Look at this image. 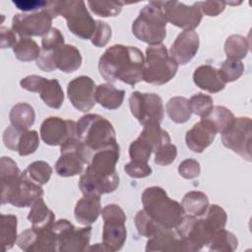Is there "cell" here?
<instances>
[{"mask_svg":"<svg viewBox=\"0 0 252 252\" xmlns=\"http://www.w3.org/2000/svg\"><path fill=\"white\" fill-rule=\"evenodd\" d=\"M120 148L116 143L95 152L79 180L84 195H103L114 192L119 185L116 163L119 160Z\"/></svg>","mask_w":252,"mask_h":252,"instance_id":"6da1fadb","label":"cell"},{"mask_svg":"<svg viewBox=\"0 0 252 252\" xmlns=\"http://www.w3.org/2000/svg\"><path fill=\"white\" fill-rule=\"evenodd\" d=\"M145 56L135 46L114 44L100 56L98 71L107 82L121 81L134 86L143 80Z\"/></svg>","mask_w":252,"mask_h":252,"instance_id":"7a4b0ae2","label":"cell"},{"mask_svg":"<svg viewBox=\"0 0 252 252\" xmlns=\"http://www.w3.org/2000/svg\"><path fill=\"white\" fill-rule=\"evenodd\" d=\"M1 204H11L14 207H31L32 203L43 196L41 185L28 179L20 171L18 164L9 157L0 159Z\"/></svg>","mask_w":252,"mask_h":252,"instance_id":"3957f363","label":"cell"},{"mask_svg":"<svg viewBox=\"0 0 252 252\" xmlns=\"http://www.w3.org/2000/svg\"><path fill=\"white\" fill-rule=\"evenodd\" d=\"M141 201L143 210L162 227L176 228L185 216L181 204L169 198L161 187L146 188L142 193Z\"/></svg>","mask_w":252,"mask_h":252,"instance_id":"277c9868","label":"cell"},{"mask_svg":"<svg viewBox=\"0 0 252 252\" xmlns=\"http://www.w3.org/2000/svg\"><path fill=\"white\" fill-rule=\"evenodd\" d=\"M77 138L94 155L95 152L116 144L112 124L98 114H86L76 122Z\"/></svg>","mask_w":252,"mask_h":252,"instance_id":"5b68a950","label":"cell"},{"mask_svg":"<svg viewBox=\"0 0 252 252\" xmlns=\"http://www.w3.org/2000/svg\"><path fill=\"white\" fill-rule=\"evenodd\" d=\"M167 21L163 12L154 1L142 8L139 16L132 24L133 34L141 41L150 45H158L166 36Z\"/></svg>","mask_w":252,"mask_h":252,"instance_id":"8992f818","label":"cell"},{"mask_svg":"<svg viewBox=\"0 0 252 252\" xmlns=\"http://www.w3.org/2000/svg\"><path fill=\"white\" fill-rule=\"evenodd\" d=\"M178 63L169 54L165 45H149L146 49L143 81L148 84L161 86L168 83L176 75Z\"/></svg>","mask_w":252,"mask_h":252,"instance_id":"52a82bcc","label":"cell"},{"mask_svg":"<svg viewBox=\"0 0 252 252\" xmlns=\"http://www.w3.org/2000/svg\"><path fill=\"white\" fill-rule=\"evenodd\" d=\"M60 158L55 163V170L62 177L81 174L84 170V165L89 164L93 157V154L77 136L60 146Z\"/></svg>","mask_w":252,"mask_h":252,"instance_id":"ba28073f","label":"cell"},{"mask_svg":"<svg viewBox=\"0 0 252 252\" xmlns=\"http://www.w3.org/2000/svg\"><path fill=\"white\" fill-rule=\"evenodd\" d=\"M101 216L103 219L102 244L110 252L121 250L127 238L124 211L116 204H109L101 210Z\"/></svg>","mask_w":252,"mask_h":252,"instance_id":"9c48e42d","label":"cell"},{"mask_svg":"<svg viewBox=\"0 0 252 252\" xmlns=\"http://www.w3.org/2000/svg\"><path fill=\"white\" fill-rule=\"evenodd\" d=\"M79 49L71 44H63L54 50H42L36 59V66L44 72L59 69L64 73H73L82 65Z\"/></svg>","mask_w":252,"mask_h":252,"instance_id":"30bf717a","label":"cell"},{"mask_svg":"<svg viewBox=\"0 0 252 252\" xmlns=\"http://www.w3.org/2000/svg\"><path fill=\"white\" fill-rule=\"evenodd\" d=\"M60 15L66 20L69 31L83 39H91L95 23L82 0H63L60 2Z\"/></svg>","mask_w":252,"mask_h":252,"instance_id":"8fae6325","label":"cell"},{"mask_svg":"<svg viewBox=\"0 0 252 252\" xmlns=\"http://www.w3.org/2000/svg\"><path fill=\"white\" fill-rule=\"evenodd\" d=\"M57 237V251L59 252H81L88 250L92 226L86 225L82 228L75 227L68 220L61 219L52 226Z\"/></svg>","mask_w":252,"mask_h":252,"instance_id":"7c38bea8","label":"cell"},{"mask_svg":"<svg viewBox=\"0 0 252 252\" xmlns=\"http://www.w3.org/2000/svg\"><path fill=\"white\" fill-rule=\"evenodd\" d=\"M154 3L161 9L167 22L184 31H194L202 21L200 2L190 6L178 1H154Z\"/></svg>","mask_w":252,"mask_h":252,"instance_id":"4fadbf2b","label":"cell"},{"mask_svg":"<svg viewBox=\"0 0 252 252\" xmlns=\"http://www.w3.org/2000/svg\"><path fill=\"white\" fill-rule=\"evenodd\" d=\"M252 121L249 117H237L226 131L221 134L224 147L251 161Z\"/></svg>","mask_w":252,"mask_h":252,"instance_id":"5bb4252c","label":"cell"},{"mask_svg":"<svg viewBox=\"0 0 252 252\" xmlns=\"http://www.w3.org/2000/svg\"><path fill=\"white\" fill-rule=\"evenodd\" d=\"M129 106L132 115L142 125L150 121L160 123L164 116L162 99L154 93L133 92L129 97Z\"/></svg>","mask_w":252,"mask_h":252,"instance_id":"9a60e30c","label":"cell"},{"mask_svg":"<svg viewBox=\"0 0 252 252\" xmlns=\"http://www.w3.org/2000/svg\"><path fill=\"white\" fill-rule=\"evenodd\" d=\"M182 237L188 251H199L208 246L213 235V230L208 225L205 219L185 215L180 224L175 228Z\"/></svg>","mask_w":252,"mask_h":252,"instance_id":"2e32d148","label":"cell"},{"mask_svg":"<svg viewBox=\"0 0 252 252\" xmlns=\"http://www.w3.org/2000/svg\"><path fill=\"white\" fill-rule=\"evenodd\" d=\"M52 20L47 10L16 14L12 19V30L20 37L43 36L52 29Z\"/></svg>","mask_w":252,"mask_h":252,"instance_id":"e0dca14e","label":"cell"},{"mask_svg":"<svg viewBox=\"0 0 252 252\" xmlns=\"http://www.w3.org/2000/svg\"><path fill=\"white\" fill-rule=\"evenodd\" d=\"M20 249L27 252H54L57 251V237L52 227H31L18 236L17 243Z\"/></svg>","mask_w":252,"mask_h":252,"instance_id":"ac0fdd59","label":"cell"},{"mask_svg":"<svg viewBox=\"0 0 252 252\" xmlns=\"http://www.w3.org/2000/svg\"><path fill=\"white\" fill-rule=\"evenodd\" d=\"M40 138L49 146H62L71 138L77 136L76 122L51 116L43 120L40 125Z\"/></svg>","mask_w":252,"mask_h":252,"instance_id":"d6986e66","label":"cell"},{"mask_svg":"<svg viewBox=\"0 0 252 252\" xmlns=\"http://www.w3.org/2000/svg\"><path fill=\"white\" fill-rule=\"evenodd\" d=\"M95 88L92 78L88 76H79L68 84V98L76 109L82 112H88L96 102Z\"/></svg>","mask_w":252,"mask_h":252,"instance_id":"ffe728a7","label":"cell"},{"mask_svg":"<svg viewBox=\"0 0 252 252\" xmlns=\"http://www.w3.org/2000/svg\"><path fill=\"white\" fill-rule=\"evenodd\" d=\"M217 135V131L213 124L207 118L194 124V126L186 132L185 142L189 150L194 153H203L212 145Z\"/></svg>","mask_w":252,"mask_h":252,"instance_id":"44dd1931","label":"cell"},{"mask_svg":"<svg viewBox=\"0 0 252 252\" xmlns=\"http://www.w3.org/2000/svg\"><path fill=\"white\" fill-rule=\"evenodd\" d=\"M199 45L198 33L194 31H184L175 38L169 52L178 65H186L198 52Z\"/></svg>","mask_w":252,"mask_h":252,"instance_id":"7402d4cb","label":"cell"},{"mask_svg":"<svg viewBox=\"0 0 252 252\" xmlns=\"http://www.w3.org/2000/svg\"><path fill=\"white\" fill-rule=\"evenodd\" d=\"M146 251H188V248L175 228L163 227L149 237Z\"/></svg>","mask_w":252,"mask_h":252,"instance_id":"603a6c76","label":"cell"},{"mask_svg":"<svg viewBox=\"0 0 252 252\" xmlns=\"http://www.w3.org/2000/svg\"><path fill=\"white\" fill-rule=\"evenodd\" d=\"M101 214V204L99 195H84L74 210L76 220L83 225H90L96 221Z\"/></svg>","mask_w":252,"mask_h":252,"instance_id":"cb8c5ba5","label":"cell"},{"mask_svg":"<svg viewBox=\"0 0 252 252\" xmlns=\"http://www.w3.org/2000/svg\"><path fill=\"white\" fill-rule=\"evenodd\" d=\"M193 81L198 88L211 94L219 93L225 87L219 70L211 65L199 66L193 73Z\"/></svg>","mask_w":252,"mask_h":252,"instance_id":"d4e9b609","label":"cell"},{"mask_svg":"<svg viewBox=\"0 0 252 252\" xmlns=\"http://www.w3.org/2000/svg\"><path fill=\"white\" fill-rule=\"evenodd\" d=\"M124 90L116 89L108 83L100 84L95 88V101L109 110L119 108L124 100Z\"/></svg>","mask_w":252,"mask_h":252,"instance_id":"484cf974","label":"cell"},{"mask_svg":"<svg viewBox=\"0 0 252 252\" xmlns=\"http://www.w3.org/2000/svg\"><path fill=\"white\" fill-rule=\"evenodd\" d=\"M28 220L35 228H47L52 227L55 222L54 213L45 205L42 197L36 199L31 206L30 213L28 215Z\"/></svg>","mask_w":252,"mask_h":252,"instance_id":"4316f807","label":"cell"},{"mask_svg":"<svg viewBox=\"0 0 252 252\" xmlns=\"http://www.w3.org/2000/svg\"><path fill=\"white\" fill-rule=\"evenodd\" d=\"M9 118L12 126L22 131H28L34 124L35 112L31 104L20 102L12 107Z\"/></svg>","mask_w":252,"mask_h":252,"instance_id":"83f0119b","label":"cell"},{"mask_svg":"<svg viewBox=\"0 0 252 252\" xmlns=\"http://www.w3.org/2000/svg\"><path fill=\"white\" fill-rule=\"evenodd\" d=\"M181 206L185 214L193 217H202L209 207V199L201 191H190L184 195Z\"/></svg>","mask_w":252,"mask_h":252,"instance_id":"f1b7e54d","label":"cell"},{"mask_svg":"<svg viewBox=\"0 0 252 252\" xmlns=\"http://www.w3.org/2000/svg\"><path fill=\"white\" fill-rule=\"evenodd\" d=\"M166 112L171 121L177 124L187 122L192 115L189 100L184 96H173L166 103Z\"/></svg>","mask_w":252,"mask_h":252,"instance_id":"f546056e","label":"cell"},{"mask_svg":"<svg viewBox=\"0 0 252 252\" xmlns=\"http://www.w3.org/2000/svg\"><path fill=\"white\" fill-rule=\"evenodd\" d=\"M144 139H146L153 147L154 154L161 146L170 143L171 139L167 131L160 127V123L158 121H150L144 124V128L140 134Z\"/></svg>","mask_w":252,"mask_h":252,"instance_id":"4dcf8cb0","label":"cell"},{"mask_svg":"<svg viewBox=\"0 0 252 252\" xmlns=\"http://www.w3.org/2000/svg\"><path fill=\"white\" fill-rule=\"evenodd\" d=\"M42 101L51 108L58 109L64 101V92L56 79L46 80L44 86L38 93Z\"/></svg>","mask_w":252,"mask_h":252,"instance_id":"1f68e13d","label":"cell"},{"mask_svg":"<svg viewBox=\"0 0 252 252\" xmlns=\"http://www.w3.org/2000/svg\"><path fill=\"white\" fill-rule=\"evenodd\" d=\"M18 219L14 215H1V228H0V241L3 251L11 249L18 239L17 234Z\"/></svg>","mask_w":252,"mask_h":252,"instance_id":"d6a6232c","label":"cell"},{"mask_svg":"<svg viewBox=\"0 0 252 252\" xmlns=\"http://www.w3.org/2000/svg\"><path fill=\"white\" fill-rule=\"evenodd\" d=\"M15 57L23 62L36 60L40 55V47L31 37H21L13 47Z\"/></svg>","mask_w":252,"mask_h":252,"instance_id":"836d02e7","label":"cell"},{"mask_svg":"<svg viewBox=\"0 0 252 252\" xmlns=\"http://www.w3.org/2000/svg\"><path fill=\"white\" fill-rule=\"evenodd\" d=\"M237 245L236 236L224 228L216 232L208 244L210 251L217 252H232L237 248Z\"/></svg>","mask_w":252,"mask_h":252,"instance_id":"e575fe53","label":"cell"},{"mask_svg":"<svg viewBox=\"0 0 252 252\" xmlns=\"http://www.w3.org/2000/svg\"><path fill=\"white\" fill-rule=\"evenodd\" d=\"M249 42L246 37L240 34H232L228 36L224 42V52L227 59L240 60L246 57L249 51Z\"/></svg>","mask_w":252,"mask_h":252,"instance_id":"d590c367","label":"cell"},{"mask_svg":"<svg viewBox=\"0 0 252 252\" xmlns=\"http://www.w3.org/2000/svg\"><path fill=\"white\" fill-rule=\"evenodd\" d=\"M23 173L31 181L38 185H44L51 177L52 168L44 160H35L30 163Z\"/></svg>","mask_w":252,"mask_h":252,"instance_id":"8d00e7d4","label":"cell"},{"mask_svg":"<svg viewBox=\"0 0 252 252\" xmlns=\"http://www.w3.org/2000/svg\"><path fill=\"white\" fill-rule=\"evenodd\" d=\"M204 118H207L215 127L217 133L220 134L226 131L235 119L233 113L228 108L221 105L214 106L210 114Z\"/></svg>","mask_w":252,"mask_h":252,"instance_id":"74e56055","label":"cell"},{"mask_svg":"<svg viewBox=\"0 0 252 252\" xmlns=\"http://www.w3.org/2000/svg\"><path fill=\"white\" fill-rule=\"evenodd\" d=\"M88 5L96 16L108 18L118 16L124 3L120 1H88Z\"/></svg>","mask_w":252,"mask_h":252,"instance_id":"f35d334b","label":"cell"},{"mask_svg":"<svg viewBox=\"0 0 252 252\" xmlns=\"http://www.w3.org/2000/svg\"><path fill=\"white\" fill-rule=\"evenodd\" d=\"M134 222L139 234L148 238L153 236L160 228H163L161 225L157 223L153 219H151L144 210H140L137 213L134 219Z\"/></svg>","mask_w":252,"mask_h":252,"instance_id":"ab89813d","label":"cell"},{"mask_svg":"<svg viewBox=\"0 0 252 252\" xmlns=\"http://www.w3.org/2000/svg\"><path fill=\"white\" fill-rule=\"evenodd\" d=\"M189 105L192 113L204 118L213 110L214 101L210 95L203 93H198L190 97Z\"/></svg>","mask_w":252,"mask_h":252,"instance_id":"60d3db41","label":"cell"},{"mask_svg":"<svg viewBox=\"0 0 252 252\" xmlns=\"http://www.w3.org/2000/svg\"><path fill=\"white\" fill-rule=\"evenodd\" d=\"M205 214V220L207 221L208 225L214 233L224 228L227 220V216L225 211L221 207L216 204L211 205L210 207H208Z\"/></svg>","mask_w":252,"mask_h":252,"instance_id":"b9f144b4","label":"cell"},{"mask_svg":"<svg viewBox=\"0 0 252 252\" xmlns=\"http://www.w3.org/2000/svg\"><path fill=\"white\" fill-rule=\"evenodd\" d=\"M153 153L154 149L152 145L142 136H139L136 140H134L129 147V156L131 160L148 162Z\"/></svg>","mask_w":252,"mask_h":252,"instance_id":"7bdbcfd3","label":"cell"},{"mask_svg":"<svg viewBox=\"0 0 252 252\" xmlns=\"http://www.w3.org/2000/svg\"><path fill=\"white\" fill-rule=\"evenodd\" d=\"M219 72L225 84L231 83L242 76L244 72V64L240 60L226 59L222 62Z\"/></svg>","mask_w":252,"mask_h":252,"instance_id":"ee69618b","label":"cell"},{"mask_svg":"<svg viewBox=\"0 0 252 252\" xmlns=\"http://www.w3.org/2000/svg\"><path fill=\"white\" fill-rule=\"evenodd\" d=\"M39 145V136L35 130L23 132L18 144V153L22 157L33 154Z\"/></svg>","mask_w":252,"mask_h":252,"instance_id":"f6af8a7d","label":"cell"},{"mask_svg":"<svg viewBox=\"0 0 252 252\" xmlns=\"http://www.w3.org/2000/svg\"><path fill=\"white\" fill-rule=\"evenodd\" d=\"M111 34L112 32L110 26L107 23L98 20L95 23V30L91 38V41L96 47H103L110 40Z\"/></svg>","mask_w":252,"mask_h":252,"instance_id":"bcb514c9","label":"cell"},{"mask_svg":"<svg viewBox=\"0 0 252 252\" xmlns=\"http://www.w3.org/2000/svg\"><path fill=\"white\" fill-rule=\"evenodd\" d=\"M177 156V148L174 144L167 143L155 152V162L161 166L172 163Z\"/></svg>","mask_w":252,"mask_h":252,"instance_id":"7dc6e473","label":"cell"},{"mask_svg":"<svg viewBox=\"0 0 252 252\" xmlns=\"http://www.w3.org/2000/svg\"><path fill=\"white\" fill-rule=\"evenodd\" d=\"M124 171L133 178H145L153 172L152 167L148 162L141 160H131L124 165Z\"/></svg>","mask_w":252,"mask_h":252,"instance_id":"c3c4849f","label":"cell"},{"mask_svg":"<svg viewBox=\"0 0 252 252\" xmlns=\"http://www.w3.org/2000/svg\"><path fill=\"white\" fill-rule=\"evenodd\" d=\"M63 44H65L64 36L56 28H52L41 39L42 50H54Z\"/></svg>","mask_w":252,"mask_h":252,"instance_id":"681fc988","label":"cell"},{"mask_svg":"<svg viewBox=\"0 0 252 252\" xmlns=\"http://www.w3.org/2000/svg\"><path fill=\"white\" fill-rule=\"evenodd\" d=\"M180 176L185 179H194L200 175L201 166L199 161L194 158H187L180 162L178 166Z\"/></svg>","mask_w":252,"mask_h":252,"instance_id":"f907efd6","label":"cell"},{"mask_svg":"<svg viewBox=\"0 0 252 252\" xmlns=\"http://www.w3.org/2000/svg\"><path fill=\"white\" fill-rule=\"evenodd\" d=\"M22 130H19L17 128H15L14 126H8L4 133H3V143L5 145V147L11 151H18V144L20 141V137L23 134Z\"/></svg>","mask_w":252,"mask_h":252,"instance_id":"816d5d0a","label":"cell"},{"mask_svg":"<svg viewBox=\"0 0 252 252\" xmlns=\"http://www.w3.org/2000/svg\"><path fill=\"white\" fill-rule=\"evenodd\" d=\"M47 79L38 75H29L23 78L20 82L21 87L32 93H39L42 87L44 86Z\"/></svg>","mask_w":252,"mask_h":252,"instance_id":"f5cc1de1","label":"cell"},{"mask_svg":"<svg viewBox=\"0 0 252 252\" xmlns=\"http://www.w3.org/2000/svg\"><path fill=\"white\" fill-rule=\"evenodd\" d=\"M225 8L224 1L220 0H209L200 2V10L202 14H205L209 17H216L223 12Z\"/></svg>","mask_w":252,"mask_h":252,"instance_id":"db71d44e","label":"cell"},{"mask_svg":"<svg viewBox=\"0 0 252 252\" xmlns=\"http://www.w3.org/2000/svg\"><path fill=\"white\" fill-rule=\"evenodd\" d=\"M16 32L8 29L6 27H1L0 28V45L1 48H9V47H14V45L17 43L18 39L16 36Z\"/></svg>","mask_w":252,"mask_h":252,"instance_id":"11a10c76","label":"cell"},{"mask_svg":"<svg viewBox=\"0 0 252 252\" xmlns=\"http://www.w3.org/2000/svg\"><path fill=\"white\" fill-rule=\"evenodd\" d=\"M88 250L89 251H92V250H94V251H107V249L105 248V246L101 243H96L95 245H93V246H90L88 247Z\"/></svg>","mask_w":252,"mask_h":252,"instance_id":"9f6ffc18","label":"cell"}]
</instances>
